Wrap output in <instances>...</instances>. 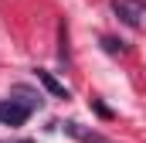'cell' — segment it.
<instances>
[{
    "label": "cell",
    "mask_w": 146,
    "mask_h": 143,
    "mask_svg": "<svg viewBox=\"0 0 146 143\" xmlns=\"http://www.w3.org/2000/svg\"><path fill=\"white\" fill-rule=\"evenodd\" d=\"M112 14L126 27H139L146 17V0H112Z\"/></svg>",
    "instance_id": "6da1fadb"
},
{
    "label": "cell",
    "mask_w": 146,
    "mask_h": 143,
    "mask_svg": "<svg viewBox=\"0 0 146 143\" xmlns=\"http://www.w3.org/2000/svg\"><path fill=\"white\" fill-rule=\"evenodd\" d=\"M27 116H31V106L21 102V99H7V102H0V123H3V126H24Z\"/></svg>",
    "instance_id": "7a4b0ae2"
},
{
    "label": "cell",
    "mask_w": 146,
    "mask_h": 143,
    "mask_svg": "<svg viewBox=\"0 0 146 143\" xmlns=\"http://www.w3.org/2000/svg\"><path fill=\"white\" fill-rule=\"evenodd\" d=\"M37 82H41V85H44V89H48V92H51L54 99H68V89H65V85H61V82H58V78H54L51 72L37 68Z\"/></svg>",
    "instance_id": "3957f363"
},
{
    "label": "cell",
    "mask_w": 146,
    "mask_h": 143,
    "mask_svg": "<svg viewBox=\"0 0 146 143\" xmlns=\"http://www.w3.org/2000/svg\"><path fill=\"white\" fill-rule=\"evenodd\" d=\"M102 48H106L109 55H122V51H126V44L115 41V37H102Z\"/></svg>",
    "instance_id": "277c9868"
},
{
    "label": "cell",
    "mask_w": 146,
    "mask_h": 143,
    "mask_svg": "<svg viewBox=\"0 0 146 143\" xmlns=\"http://www.w3.org/2000/svg\"><path fill=\"white\" fill-rule=\"evenodd\" d=\"M65 133H68V136H75V140H82V136H85V130H82L78 123H65Z\"/></svg>",
    "instance_id": "5b68a950"
},
{
    "label": "cell",
    "mask_w": 146,
    "mask_h": 143,
    "mask_svg": "<svg viewBox=\"0 0 146 143\" xmlns=\"http://www.w3.org/2000/svg\"><path fill=\"white\" fill-rule=\"evenodd\" d=\"M82 143H109V140H106V136H99V133H88V130H85Z\"/></svg>",
    "instance_id": "8992f818"
},
{
    "label": "cell",
    "mask_w": 146,
    "mask_h": 143,
    "mask_svg": "<svg viewBox=\"0 0 146 143\" xmlns=\"http://www.w3.org/2000/svg\"><path fill=\"white\" fill-rule=\"evenodd\" d=\"M92 109H95V112H99V116H102V119H109V116H112V112H109V109H106V106H102V102H99V99H92Z\"/></svg>",
    "instance_id": "52a82bcc"
},
{
    "label": "cell",
    "mask_w": 146,
    "mask_h": 143,
    "mask_svg": "<svg viewBox=\"0 0 146 143\" xmlns=\"http://www.w3.org/2000/svg\"><path fill=\"white\" fill-rule=\"evenodd\" d=\"M21 143H27V140H21Z\"/></svg>",
    "instance_id": "ba28073f"
}]
</instances>
